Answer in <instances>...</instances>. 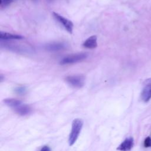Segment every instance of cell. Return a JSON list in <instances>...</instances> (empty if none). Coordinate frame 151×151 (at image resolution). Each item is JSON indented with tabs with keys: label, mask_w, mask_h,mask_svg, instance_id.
<instances>
[{
	"label": "cell",
	"mask_w": 151,
	"mask_h": 151,
	"mask_svg": "<svg viewBox=\"0 0 151 151\" xmlns=\"http://www.w3.org/2000/svg\"><path fill=\"white\" fill-rule=\"evenodd\" d=\"M87 55H88L85 52H80V53L74 54L72 55H69L63 58L61 60L60 63L61 65L77 63L86 59L87 57Z\"/></svg>",
	"instance_id": "obj_2"
},
{
	"label": "cell",
	"mask_w": 151,
	"mask_h": 151,
	"mask_svg": "<svg viewBox=\"0 0 151 151\" xmlns=\"http://www.w3.org/2000/svg\"><path fill=\"white\" fill-rule=\"evenodd\" d=\"M52 15L55 20L58 21L61 25H62L67 32H68L70 34L72 33L74 25L71 21L55 12H52Z\"/></svg>",
	"instance_id": "obj_4"
},
{
	"label": "cell",
	"mask_w": 151,
	"mask_h": 151,
	"mask_svg": "<svg viewBox=\"0 0 151 151\" xmlns=\"http://www.w3.org/2000/svg\"><path fill=\"white\" fill-rule=\"evenodd\" d=\"M24 37L15 34H11L8 32H4L2 31L0 32V39L1 40H21L23 39Z\"/></svg>",
	"instance_id": "obj_9"
},
{
	"label": "cell",
	"mask_w": 151,
	"mask_h": 151,
	"mask_svg": "<svg viewBox=\"0 0 151 151\" xmlns=\"http://www.w3.org/2000/svg\"><path fill=\"white\" fill-rule=\"evenodd\" d=\"M14 0H1V6L2 7H5L10 4Z\"/></svg>",
	"instance_id": "obj_14"
},
{
	"label": "cell",
	"mask_w": 151,
	"mask_h": 151,
	"mask_svg": "<svg viewBox=\"0 0 151 151\" xmlns=\"http://www.w3.org/2000/svg\"><path fill=\"white\" fill-rule=\"evenodd\" d=\"M83 46L86 48L94 49L97 47V37L96 35H92L85 40Z\"/></svg>",
	"instance_id": "obj_8"
},
{
	"label": "cell",
	"mask_w": 151,
	"mask_h": 151,
	"mask_svg": "<svg viewBox=\"0 0 151 151\" xmlns=\"http://www.w3.org/2000/svg\"><path fill=\"white\" fill-rule=\"evenodd\" d=\"M14 110L18 115L24 116L29 114L31 112V108L28 104L22 103L15 109H14Z\"/></svg>",
	"instance_id": "obj_7"
},
{
	"label": "cell",
	"mask_w": 151,
	"mask_h": 151,
	"mask_svg": "<svg viewBox=\"0 0 151 151\" xmlns=\"http://www.w3.org/2000/svg\"><path fill=\"white\" fill-rule=\"evenodd\" d=\"M83 126L82 119L77 118L73 120L71 126V130L68 137V143L70 146H73L77 141Z\"/></svg>",
	"instance_id": "obj_1"
},
{
	"label": "cell",
	"mask_w": 151,
	"mask_h": 151,
	"mask_svg": "<svg viewBox=\"0 0 151 151\" xmlns=\"http://www.w3.org/2000/svg\"><path fill=\"white\" fill-rule=\"evenodd\" d=\"M65 81L71 87L81 88L85 84V77L83 75H71L65 77Z\"/></svg>",
	"instance_id": "obj_3"
},
{
	"label": "cell",
	"mask_w": 151,
	"mask_h": 151,
	"mask_svg": "<svg viewBox=\"0 0 151 151\" xmlns=\"http://www.w3.org/2000/svg\"><path fill=\"white\" fill-rule=\"evenodd\" d=\"M40 151H51V149L50 148V147L48 146L45 145L44 146Z\"/></svg>",
	"instance_id": "obj_15"
},
{
	"label": "cell",
	"mask_w": 151,
	"mask_h": 151,
	"mask_svg": "<svg viewBox=\"0 0 151 151\" xmlns=\"http://www.w3.org/2000/svg\"><path fill=\"white\" fill-rule=\"evenodd\" d=\"M134 146V139L132 137L126 138L117 147L119 151H130Z\"/></svg>",
	"instance_id": "obj_6"
},
{
	"label": "cell",
	"mask_w": 151,
	"mask_h": 151,
	"mask_svg": "<svg viewBox=\"0 0 151 151\" xmlns=\"http://www.w3.org/2000/svg\"><path fill=\"white\" fill-rule=\"evenodd\" d=\"M15 91L16 93L20 95L24 94L26 92V88L24 87H18L15 89Z\"/></svg>",
	"instance_id": "obj_12"
},
{
	"label": "cell",
	"mask_w": 151,
	"mask_h": 151,
	"mask_svg": "<svg viewBox=\"0 0 151 151\" xmlns=\"http://www.w3.org/2000/svg\"><path fill=\"white\" fill-rule=\"evenodd\" d=\"M140 96L142 101L146 103L151 99V78L146 79L143 82Z\"/></svg>",
	"instance_id": "obj_5"
},
{
	"label": "cell",
	"mask_w": 151,
	"mask_h": 151,
	"mask_svg": "<svg viewBox=\"0 0 151 151\" xmlns=\"http://www.w3.org/2000/svg\"><path fill=\"white\" fill-rule=\"evenodd\" d=\"M3 101L6 106L12 108L13 110L22 103V102L19 100H17L15 99H11V98L5 99L3 100Z\"/></svg>",
	"instance_id": "obj_10"
},
{
	"label": "cell",
	"mask_w": 151,
	"mask_h": 151,
	"mask_svg": "<svg viewBox=\"0 0 151 151\" xmlns=\"http://www.w3.org/2000/svg\"><path fill=\"white\" fill-rule=\"evenodd\" d=\"M143 146L145 147H151V137L149 136H147L145 138L144 142H143Z\"/></svg>",
	"instance_id": "obj_13"
},
{
	"label": "cell",
	"mask_w": 151,
	"mask_h": 151,
	"mask_svg": "<svg viewBox=\"0 0 151 151\" xmlns=\"http://www.w3.org/2000/svg\"><path fill=\"white\" fill-rule=\"evenodd\" d=\"M65 48V44L61 42H55L46 45L45 48L49 51H58Z\"/></svg>",
	"instance_id": "obj_11"
}]
</instances>
